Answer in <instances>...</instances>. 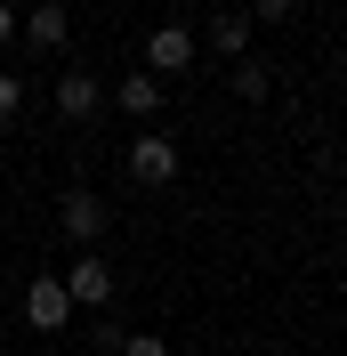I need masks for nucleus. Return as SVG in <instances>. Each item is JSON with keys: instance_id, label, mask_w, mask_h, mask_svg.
Masks as SVG:
<instances>
[{"instance_id": "nucleus-7", "label": "nucleus", "mask_w": 347, "mask_h": 356, "mask_svg": "<svg viewBox=\"0 0 347 356\" xmlns=\"http://www.w3.org/2000/svg\"><path fill=\"white\" fill-rule=\"evenodd\" d=\"M121 113H162V81L153 73H130L121 81Z\"/></svg>"}, {"instance_id": "nucleus-2", "label": "nucleus", "mask_w": 347, "mask_h": 356, "mask_svg": "<svg viewBox=\"0 0 347 356\" xmlns=\"http://www.w3.org/2000/svg\"><path fill=\"white\" fill-rule=\"evenodd\" d=\"M130 178H137V186H170V178H178V146H170V138H137V146H130Z\"/></svg>"}, {"instance_id": "nucleus-4", "label": "nucleus", "mask_w": 347, "mask_h": 356, "mask_svg": "<svg viewBox=\"0 0 347 356\" xmlns=\"http://www.w3.org/2000/svg\"><path fill=\"white\" fill-rule=\"evenodd\" d=\"M97 227H105V202L89 195V186H65V235L73 243H97Z\"/></svg>"}, {"instance_id": "nucleus-11", "label": "nucleus", "mask_w": 347, "mask_h": 356, "mask_svg": "<svg viewBox=\"0 0 347 356\" xmlns=\"http://www.w3.org/2000/svg\"><path fill=\"white\" fill-rule=\"evenodd\" d=\"M121 348H130V356H170V348H162V340H153V332H137V340H121Z\"/></svg>"}, {"instance_id": "nucleus-10", "label": "nucleus", "mask_w": 347, "mask_h": 356, "mask_svg": "<svg viewBox=\"0 0 347 356\" xmlns=\"http://www.w3.org/2000/svg\"><path fill=\"white\" fill-rule=\"evenodd\" d=\"M235 89H242V97H266V65H259V57H242V65H235Z\"/></svg>"}, {"instance_id": "nucleus-14", "label": "nucleus", "mask_w": 347, "mask_h": 356, "mask_svg": "<svg viewBox=\"0 0 347 356\" xmlns=\"http://www.w3.org/2000/svg\"><path fill=\"white\" fill-rule=\"evenodd\" d=\"M8 33H17V17H8V0H0V41H8Z\"/></svg>"}, {"instance_id": "nucleus-5", "label": "nucleus", "mask_w": 347, "mask_h": 356, "mask_svg": "<svg viewBox=\"0 0 347 356\" xmlns=\"http://www.w3.org/2000/svg\"><path fill=\"white\" fill-rule=\"evenodd\" d=\"M65 291H73V300H89V308H97V300H113V267H105V259H73Z\"/></svg>"}, {"instance_id": "nucleus-12", "label": "nucleus", "mask_w": 347, "mask_h": 356, "mask_svg": "<svg viewBox=\"0 0 347 356\" xmlns=\"http://www.w3.org/2000/svg\"><path fill=\"white\" fill-rule=\"evenodd\" d=\"M17 97H24V89L8 81V73H0V122H8V113H17Z\"/></svg>"}, {"instance_id": "nucleus-8", "label": "nucleus", "mask_w": 347, "mask_h": 356, "mask_svg": "<svg viewBox=\"0 0 347 356\" xmlns=\"http://www.w3.org/2000/svg\"><path fill=\"white\" fill-rule=\"evenodd\" d=\"M33 41H41V49L65 41V8H49V0H41V8H33Z\"/></svg>"}, {"instance_id": "nucleus-13", "label": "nucleus", "mask_w": 347, "mask_h": 356, "mask_svg": "<svg viewBox=\"0 0 347 356\" xmlns=\"http://www.w3.org/2000/svg\"><path fill=\"white\" fill-rule=\"evenodd\" d=\"M259 17H266V24H282V17H291V0H259Z\"/></svg>"}, {"instance_id": "nucleus-6", "label": "nucleus", "mask_w": 347, "mask_h": 356, "mask_svg": "<svg viewBox=\"0 0 347 356\" xmlns=\"http://www.w3.org/2000/svg\"><path fill=\"white\" fill-rule=\"evenodd\" d=\"M57 113L89 122V113H97V81H89V73H65V81H57Z\"/></svg>"}, {"instance_id": "nucleus-3", "label": "nucleus", "mask_w": 347, "mask_h": 356, "mask_svg": "<svg viewBox=\"0 0 347 356\" xmlns=\"http://www.w3.org/2000/svg\"><path fill=\"white\" fill-rule=\"evenodd\" d=\"M146 57H153V73H186L194 65V33H186V24H162L146 41Z\"/></svg>"}, {"instance_id": "nucleus-9", "label": "nucleus", "mask_w": 347, "mask_h": 356, "mask_svg": "<svg viewBox=\"0 0 347 356\" xmlns=\"http://www.w3.org/2000/svg\"><path fill=\"white\" fill-rule=\"evenodd\" d=\"M210 41H218V49H251V17H218Z\"/></svg>"}, {"instance_id": "nucleus-1", "label": "nucleus", "mask_w": 347, "mask_h": 356, "mask_svg": "<svg viewBox=\"0 0 347 356\" xmlns=\"http://www.w3.org/2000/svg\"><path fill=\"white\" fill-rule=\"evenodd\" d=\"M65 308H73V291L57 284V275H33V291H24V324H33V332H57Z\"/></svg>"}]
</instances>
